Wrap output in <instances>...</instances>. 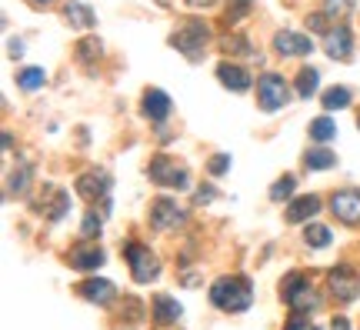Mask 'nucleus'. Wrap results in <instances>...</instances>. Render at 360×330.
<instances>
[{"mask_svg":"<svg viewBox=\"0 0 360 330\" xmlns=\"http://www.w3.org/2000/svg\"><path fill=\"white\" fill-rule=\"evenodd\" d=\"M210 304L224 310V314H240L254 304V291H250V280L240 277V274H231V277H220L210 284Z\"/></svg>","mask_w":360,"mask_h":330,"instance_id":"obj_1","label":"nucleus"},{"mask_svg":"<svg viewBox=\"0 0 360 330\" xmlns=\"http://www.w3.org/2000/svg\"><path fill=\"white\" fill-rule=\"evenodd\" d=\"M281 297L287 300V307H290L294 314H300V317L321 307V297H317V291L310 287V280L304 277V274H287V277L281 280Z\"/></svg>","mask_w":360,"mask_h":330,"instance_id":"obj_2","label":"nucleus"},{"mask_svg":"<svg viewBox=\"0 0 360 330\" xmlns=\"http://www.w3.org/2000/svg\"><path fill=\"white\" fill-rule=\"evenodd\" d=\"M207 40H210V27L200 24V20H184V24L170 34V47H177L184 57L197 61L200 51L207 47Z\"/></svg>","mask_w":360,"mask_h":330,"instance_id":"obj_3","label":"nucleus"},{"mask_svg":"<svg viewBox=\"0 0 360 330\" xmlns=\"http://www.w3.org/2000/svg\"><path fill=\"white\" fill-rule=\"evenodd\" d=\"M147 174L160 187H174V191H187L191 187V174L177 160H170L167 153H157L154 160H150V167H147Z\"/></svg>","mask_w":360,"mask_h":330,"instance_id":"obj_4","label":"nucleus"},{"mask_svg":"<svg viewBox=\"0 0 360 330\" xmlns=\"http://www.w3.org/2000/svg\"><path fill=\"white\" fill-rule=\"evenodd\" d=\"M257 103L264 114H274V110H281L290 103V87H287V80L281 74H264L257 80Z\"/></svg>","mask_w":360,"mask_h":330,"instance_id":"obj_5","label":"nucleus"},{"mask_svg":"<svg viewBox=\"0 0 360 330\" xmlns=\"http://www.w3.org/2000/svg\"><path fill=\"white\" fill-rule=\"evenodd\" d=\"M127 264H130V277L137 284H150V280L160 277V264L150 247L143 243H127Z\"/></svg>","mask_w":360,"mask_h":330,"instance_id":"obj_6","label":"nucleus"},{"mask_svg":"<svg viewBox=\"0 0 360 330\" xmlns=\"http://www.w3.org/2000/svg\"><path fill=\"white\" fill-rule=\"evenodd\" d=\"M184 210L177 207V201H170V197H157L150 203V227L160 230V234H167V230H177L184 227Z\"/></svg>","mask_w":360,"mask_h":330,"instance_id":"obj_7","label":"nucleus"},{"mask_svg":"<svg viewBox=\"0 0 360 330\" xmlns=\"http://www.w3.org/2000/svg\"><path fill=\"white\" fill-rule=\"evenodd\" d=\"M327 287H330V293H334L337 300L350 304L360 291V277L350 270V267H334V270L327 274Z\"/></svg>","mask_w":360,"mask_h":330,"instance_id":"obj_8","label":"nucleus"},{"mask_svg":"<svg viewBox=\"0 0 360 330\" xmlns=\"http://www.w3.org/2000/svg\"><path fill=\"white\" fill-rule=\"evenodd\" d=\"M330 210H334L337 220L344 224H360V191H337L330 197Z\"/></svg>","mask_w":360,"mask_h":330,"instance_id":"obj_9","label":"nucleus"},{"mask_svg":"<svg viewBox=\"0 0 360 330\" xmlns=\"http://www.w3.org/2000/svg\"><path fill=\"white\" fill-rule=\"evenodd\" d=\"M274 51L281 53V57H304V53L314 51V44H310V37H304V34L277 30V34H274Z\"/></svg>","mask_w":360,"mask_h":330,"instance_id":"obj_10","label":"nucleus"},{"mask_svg":"<svg viewBox=\"0 0 360 330\" xmlns=\"http://www.w3.org/2000/svg\"><path fill=\"white\" fill-rule=\"evenodd\" d=\"M67 260H70L74 270H97V267H103V250L97 243L84 241V243H77V247H70Z\"/></svg>","mask_w":360,"mask_h":330,"instance_id":"obj_11","label":"nucleus"},{"mask_svg":"<svg viewBox=\"0 0 360 330\" xmlns=\"http://www.w3.org/2000/svg\"><path fill=\"white\" fill-rule=\"evenodd\" d=\"M150 310H154V320L160 327H167V324H177L180 314H184V307L177 304V297H170V293H154V300H150Z\"/></svg>","mask_w":360,"mask_h":330,"instance_id":"obj_12","label":"nucleus"},{"mask_svg":"<svg viewBox=\"0 0 360 330\" xmlns=\"http://www.w3.org/2000/svg\"><path fill=\"white\" fill-rule=\"evenodd\" d=\"M350 30L347 27H330L327 34H323V51L330 53L334 61H350Z\"/></svg>","mask_w":360,"mask_h":330,"instance_id":"obj_13","label":"nucleus"},{"mask_svg":"<svg viewBox=\"0 0 360 330\" xmlns=\"http://www.w3.org/2000/svg\"><path fill=\"white\" fill-rule=\"evenodd\" d=\"M77 293L84 297V300H90V304H110V300L117 297L114 284H110V280H97V277L77 284Z\"/></svg>","mask_w":360,"mask_h":330,"instance_id":"obj_14","label":"nucleus"},{"mask_svg":"<svg viewBox=\"0 0 360 330\" xmlns=\"http://www.w3.org/2000/svg\"><path fill=\"white\" fill-rule=\"evenodd\" d=\"M77 193L84 201L97 203V201H107V193H110V180L103 177V174H84L77 180Z\"/></svg>","mask_w":360,"mask_h":330,"instance_id":"obj_15","label":"nucleus"},{"mask_svg":"<svg viewBox=\"0 0 360 330\" xmlns=\"http://www.w3.org/2000/svg\"><path fill=\"white\" fill-rule=\"evenodd\" d=\"M317 210H321V197H317V193H304V197L290 201V207H287V220H290V224H304V220H314Z\"/></svg>","mask_w":360,"mask_h":330,"instance_id":"obj_16","label":"nucleus"},{"mask_svg":"<svg viewBox=\"0 0 360 330\" xmlns=\"http://www.w3.org/2000/svg\"><path fill=\"white\" fill-rule=\"evenodd\" d=\"M143 117H150L154 124H160V120H167L170 117V97L164 94V90L150 87L147 94H143Z\"/></svg>","mask_w":360,"mask_h":330,"instance_id":"obj_17","label":"nucleus"},{"mask_svg":"<svg viewBox=\"0 0 360 330\" xmlns=\"http://www.w3.org/2000/svg\"><path fill=\"white\" fill-rule=\"evenodd\" d=\"M217 77H220V84L227 90H233V94H244L247 87H250V74H247L244 67H237V64H224L217 67Z\"/></svg>","mask_w":360,"mask_h":330,"instance_id":"obj_18","label":"nucleus"},{"mask_svg":"<svg viewBox=\"0 0 360 330\" xmlns=\"http://www.w3.org/2000/svg\"><path fill=\"white\" fill-rule=\"evenodd\" d=\"M64 17L70 20V27H80V30H87V27H94V11H90L87 4H67L64 7Z\"/></svg>","mask_w":360,"mask_h":330,"instance_id":"obj_19","label":"nucleus"},{"mask_svg":"<svg viewBox=\"0 0 360 330\" xmlns=\"http://www.w3.org/2000/svg\"><path fill=\"white\" fill-rule=\"evenodd\" d=\"M317 87H321V74L314 70V67H304L300 74H297V97H314L317 94Z\"/></svg>","mask_w":360,"mask_h":330,"instance_id":"obj_20","label":"nucleus"},{"mask_svg":"<svg viewBox=\"0 0 360 330\" xmlns=\"http://www.w3.org/2000/svg\"><path fill=\"white\" fill-rule=\"evenodd\" d=\"M47 84V74L40 70V67H24L20 74H17V87L20 90H40Z\"/></svg>","mask_w":360,"mask_h":330,"instance_id":"obj_21","label":"nucleus"},{"mask_svg":"<svg viewBox=\"0 0 360 330\" xmlns=\"http://www.w3.org/2000/svg\"><path fill=\"white\" fill-rule=\"evenodd\" d=\"M310 137L317 140V144H327V140L337 137V127L330 117H317V120H310Z\"/></svg>","mask_w":360,"mask_h":330,"instance_id":"obj_22","label":"nucleus"},{"mask_svg":"<svg viewBox=\"0 0 360 330\" xmlns=\"http://www.w3.org/2000/svg\"><path fill=\"white\" fill-rule=\"evenodd\" d=\"M67 207H70L67 193L64 191H51V201H44V214L51 217V220H60V217L67 214Z\"/></svg>","mask_w":360,"mask_h":330,"instance_id":"obj_23","label":"nucleus"},{"mask_svg":"<svg viewBox=\"0 0 360 330\" xmlns=\"http://www.w3.org/2000/svg\"><path fill=\"white\" fill-rule=\"evenodd\" d=\"M337 164V157L330 151H310L307 157H304V167H307V170H330V167Z\"/></svg>","mask_w":360,"mask_h":330,"instance_id":"obj_24","label":"nucleus"},{"mask_svg":"<svg viewBox=\"0 0 360 330\" xmlns=\"http://www.w3.org/2000/svg\"><path fill=\"white\" fill-rule=\"evenodd\" d=\"M304 243L321 250V247H327V243H330V230L323 227V224H307V230H304Z\"/></svg>","mask_w":360,"mask_h":330,"instance_id":"obj_25","label":"nucleus"},{"mask_svg":"<svg viewBox=\"0 0 360 330\" xmlns=\"http://www.w3.org/2000/svg\"><path fill=\"white\" fill-rule=\"evenodd\" d=\"M77 61L84 67H90L94 61H101V40H94V37L80 40V44H77Z\"/></svg>","mask_w":360,"mask_h":330,"instance_id":"obj_26","label":"nucleus"},{"mask_svg":"<svg viewBox=\"0 0 360 330\" xmlns=\"http://www.w3.org/2000/svg\"><path fill=\"white\" fill-rule=\"evenodd\" d=\"M323 107H327V110H344V107H350V90L347 87H330L323 94Z\"/></svg>","mask_w":360,"mask_h":330,"instance_id":"obj_27","label":"nucleus"},{"mask_svg":"<svg viewBox=\"0 0 360 330\" xmlns=\"http://www.w3.org/2000/svg\"><path fill=\"white\" fill-rule=\"evenodd\" d=\"M294 191H297V180H294V174H283L274 187H270V201H287V197H294Z\"/></svg>","mask_w":360,"mask_h":330,"instance_id":"obj_28","label":"nucleus"},{"mask_svg":"<svg viewBox=\"0 0 360 330\" xmlns=\"http://www.w3.org/2000/svg\"><path fill=\"white\" fill-rule=\"evenodd\" d=\"M27 187H30V167H20V170H13V174H11V187H7V191L17 193V197H24Z\"/></svg>","mask_w":360,"mask_h":330,"instance_id":"obj_29","label":"nucleus"},{"mask_svg":"<svg viewBox=\"0 0 360 330\" xmlns=\"http://www.w3.org/2000/svg\"><path fill=\"white\" fill-rule=\"evenodd\" d=\"M350 11H354V0H323V13H327V17H334V20L347 17Z\"/></svg>","mask_w":360,"mask_h":330,"instance_id":"obj_30","label":"nucleus"},{"mask_svg":"<svg viewBox=\"0 0 360 330\" xmlns=\"http://www.w3.org/2000/svg\"><path fill=\"white\" fill-rule=\"evenodd\" d=\"M220 47H224V53H250V44L240 34H227V37L220 40Z\"/></svg>","mask_w":360,"mask_h":330,"instance_id":"obj_31","label":"nucleus"},{"mask_svg":"<svg viewBox=\"0 0 360 330\" xmlns=\"http://www.w3.org/2000/svg\"><path fill=\"white\" fill-rule=\"evenodd\" d=\"M244 13H250V0H227V24H237Z\"/></svg>","mask_w":360,"mask_h":330,"instance_id":"obj_32","label":"nucleus"},{"mask_svg":"<svg viewBox=\"0 0 360 330\" xmlns=\"http://www.w3.org/2000/svg\"><path fill=\"white\" fill-rule=\"evenodd\" d=\"M207 170H210L214 177H220V174H227V170H231V157H227V153H214V160L207 164Z\"/></svg>","mask_w":360,"mask_h":330,"instance_id":"obj_33","label":"nucleus"},{"mask_svg":"<svg viewBox=\"0 0 360 330\" xmlns=\"http://www.w3.org/2000/svg\"><path fill=\"white\" fill-rule=\"evenodd\" d=\"M101 227H103V224H101V217H97L94 210H90V214L84 217V230H80V237H87V241H90L94 234H101Z\"/></svg>","mask_w":360,"mask_h":330,"instance_id":"obj_34","label":"nucleus"},{"mask_svg":"<svg viewBox=\"0 0 360 330\" xmlns=\"http://www.w3.org/2000/svg\"><path fill=\"white\" fill-rule=\"evenodd\" d=\"M323 20H327V13H310V17H307V27H310V30H317V34H327L330 27L323 24Z\"/></svg>","mask_w":360,"mask_h":330,"instance_id":"obj_35","label":"nucleus"},{"mask_svg":"<svg viewBox=\"0 0 360 330\" xmlns=\"http://www.w3.org/2000/svg\"><path fill=\"white\" fill-rule=\"evenodd\" d=\"M283 330H317V327H314L310 320H304L300 314H294V317L287 320V327H283Z\"/></svg>","mask_w":360,"mask_h":330,"instance_id":"obj_36","label":"nucleus"},{"mask_svg":"<svg viewBox=\"0 0 360 330\" xmlns=\"http://www.w3.org/2000/svg\"><path fill=\"white\" fill-rule=\"evenodd\" d=\"M214 197H217V191H214V187H204V191L193 193V201H197V203H210Z\"/></svg>","mask_w":360,"mask_h":330,"instance_id":"obj_37","label":"nucleus"},{"mask_svg":"<svg viewBox=\"0 0 360 330\" xmlns=\"http://www.w3.org/2000/svg\"><path fill=\"white\" fill-rule=\"evenodd\" d=\"M330 330H350V320L347 317H334L330 320Z\"/></svg>","mask_w":360,"mask_h":330,"instance_id":"obj_38","label":"nucleus"},{"mask_svg":"<svg viewBox=\"0 0 360 330\" xmlns=\"http://www.w3.org/2000/svg\"><path fill=\"white\" fill-rule=\"evenodd\" d=\"M7 47H11V57H24V44L20 40H11Z\"/></svg>","mask_w":360,"mask_h":330,"instance_id":"obj_39","label":"nucleus"},{"mask_svg":"<svg viewBox=\"0 0 360 330\" xmlns=\"http://www.w3.org/2000/svg\"><path fill=\"white\" fill-rule=\"evenodd\" d=\"M184 4H187V7H210L214 0H184Z\"/></svg>","mask_w":360,"mask_h":330,"instance_id":"obj_40","label":"nucleus"},{"mask_svg":"<svg viewBox=\"0 0 360 330\" xmlns=\"http://www.w3.org/2000/svg\"><path fill=\"white\" fill-rule=\"evenodd\" d=\"M34 4H44V7H47V4H53V0H34Z\"/></svg>","mask_w":360,"mask_h":330,"instance_id":"obj_41","label":"nucleus"},{"mask_svg":"<svg viewBox=\"0 0 360 330\" xmlns=\"http://www.w3.org/2000/svg\"><path fill=\"white\" fill-rule=\"evenodd\" d=\"M157 4H160V7H167V4H170V0H157Z\"/></svg>","mask_w":360,"mask_h":330,"instance_id":"obj_42","label":"nucleus"},{"mask_svg":"<svg viewBox=\"0 0 360 330\" xmlns=\"http://www.w3.org/2000/svg\"><path fill=\"white\" fill-rule=\"evenodd\" d=\"M357 124H360V117H357Z\"/></svg>","mask_w":360,"mask_h":330,"instance_id":"obj_43","label":"nucleus"}]
</instances>
